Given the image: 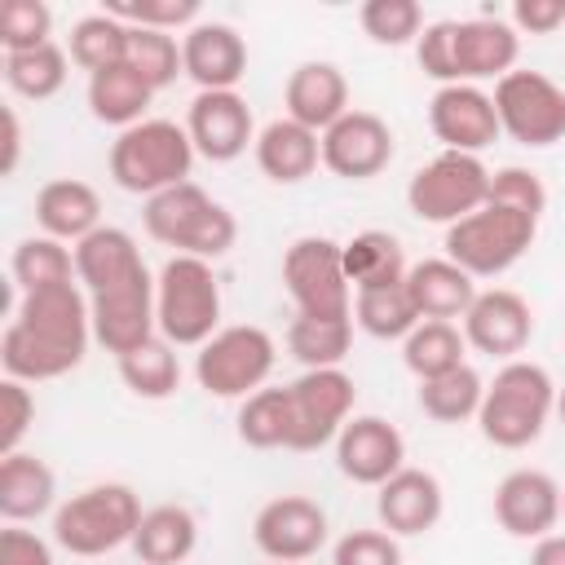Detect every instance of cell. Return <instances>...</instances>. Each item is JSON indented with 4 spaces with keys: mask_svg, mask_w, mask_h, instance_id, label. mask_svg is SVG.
Wrapping results in <instances>:
<instances>
[{
    "mask_svg": "<svg viewBox=\"0 0 565 565\" xmlns=\"http://www.w3.org/2000/svg\"><path fill=\"white\" fill-rule=\"evenodd\" d=\"M335 463L358 486H384L393 472L406 468V441L402 433L380 415H353L335 437Z\"/></svg>",
    "mask_w": 565,
    "mask_h": 565,
    "instance_id": "cell-17",
    "label": "cell"
},
{
    "mask_svg": "<svg viewBox=\"0 0 565 565\" xmlns=\"http://www.w3.org/2000/svg\"><path fill=\"white\" fill-rule=\"evenodd\" d=\"M252 539H256V547L269 561L300 565V561L322 552V543H327V512L309 494H278V499H269L256 512Z\"/></svg>",
    "mask_w": 565,
    "mask_h": 565,
    "instance_id": "cell-14",
    "label": "cell"
},
{
    "mask_svg": "<svg viewBox=\"0 0 565 565\" xmlns=\"http://www.w3.org/2000/svg\"><path fill=\"white\" fill-rule=\"evenodd\" d=\"M494 110H499V128L530 146V150H543V146H556L565 141V88L543 75V71H508L499 84H494Z\"/></svg>",
    "mask_w": 565,
    "mask_h": 565,
    "instance_id": "cell-11",
    "label": "cell"
},
{
    "mask_svg": "<svg viewBox=\"0 0 565 565\" xmlns=\"http://www.w3.org/2000/svg\"><path fill=\"white\" fill-rule=\"evenodd\" d=\"M481 397H486V380L463 362L437 380H419V411L437 424H463V419H477L481 411Z\"/></svg>",
    "mask_w": 565,
    "mask_h": 565,
    "instance_id": "cell-34",
    "label": "cell"
},
{
    "mask_svg": "<svg viewBox=\"0 0 565 565\" xmlns=\"http://www.w3.org/2000/svg\"><path fill=\"white\" fill-rule=\"evenodd\" d=\"M199 543V521L190 508L181 503H159L146 508L137 534H132V552L141 565H181Z\"/></svg>",
    "mask_w": 565,
    "mask_h": 565,
    "instance_id": "cell-30",
    "label": "cell"
},
{
    "mask_svg": "<svg viewBox=\"0 0 565 565\" xmlns=\"http://www.w3.org/2000/svg\"><path fill=\"white\" fill-rule=\"evenodd\" d=\"M154 93L168 88L181 71H185V57H181V44L177 35L168 31H141V26H128V57H124Z\"/></svg>",
    "mask_w": 565,
    "mask_h": 565,
    "instance_id": "cell-42",
    "label": "cell"
},
{
    "mask_svg": "<svg viewBox=\"0 0 565 565\" xmlns=\"http://www.w3.org/2000/svg\"><path fill=\"white\" fill-rule=\"evenodd\" d=\"M35 424V397L22 380H9L0 384V455H13L22 450V437L31 433Z\"/></svg>",
    "mask_w": 565,
    "mask_h": 565,
    "instance_id": "cell-47",
    "label": "cell"
},
{
    "mask_svg": "<svg viewBox=\"0 0 565 565\" xmlns=\"http://www.w3.org/2000/svg\"><path fill=\"white\" fill-rule=\"evenodd\" d=\"M393 159V128L371 110H349L322 132V163L344 181L380 177Z\"/></svg>",
    "mask_w": 565,
    "mask_h": 565,
    "instance_id": "cell-16",
    "label": "cell"
},
{
    "mask_svg": "<svg viewBox=\"0 0 565 565\" xmlns=\"http://www.w3.org/2000/svg\"><path fill=\"white\" fill-rule=\"evenodd\" d=\"M486 203H503V207L543 216L547 190H543L539 172H530V168H499V172L490 177V199H486Z\"/></svg>",
    "mask_w": 565,
    "mask_h": 565,
    "instance_id": "cell-46",
    "label": "cell"
},
{
    "mask_svg": "<svg viewBox=\"0 0 565 565\" xmlns=\"http://www.w3.org/2000/svg\"><path fill=\"white\" fill-rule=\"evenodd\" d=\"M93 340V313H88V291L79 282L26 291L13 322L0 335V362L9 380L40 384L75 371L88 353Z\"/></svg>",
    "mask_w": 565,
    "mask_h": 565,
    "instance_id": "cell-1",
    "label": "cell"
},
{
    "mask_svg": "<svg viewBox=\"0 0 565 565\" xmlns=\"http://www.w3.org/2000/svg\"><path fill=\"white\" fill-rule=\"evenodd\" d=\"M278 362L274 335L265 327L238 322V327H221L194 358V380L203 393L212 397H252L269 371Z\"/></svg>",
    "mask_w": 565,
    "mask_h": 565,
    "instance_id": "cell-9",
    "label": "cell"
},
{
    "mask_svg": "<svg viewBox=\"0 0 565 565\" xmlns=\"http://www.w3.org/2000/svg\"><path fill=\"white\" fill-rule=\"evenodd\" d=\"M18 154H22V124H18L13 106H4V159H0V177H13Z\"/></svg>",
    "mask_w": 565,
    "mask_h": 565,
    "instance_id": "cell-52",
    "label": "cell"
},
{
    "mask_svg": "<svg viewBox=\"0 0 565 565\" xmlns=\"http://www.w3.org/2000/svg\"><path fill=\"white\" fill-rule=\"evenodd\" d=\"M494 521L512 539H543L561 521V486L543 468H516L494 486Z\"/></svg>",
    "mask_w": 565,
    "mask_h": 565,
    "instance_id": "cell-18",
    "label": "cell"
},
{
    "mask_svg": "<svg viewBox=\"0 0 565 565\" xmlns=\"http://www.w3.org/2000/svg\"><path fill=\"white\" fill-rule=\"evenodd\" d=\"M88 313H93V340L124 358L132 353L137 344L154 340L159 335V313H154V278L150 269L106 287V291H93L88 296Z\"/></svg>",
    "mask_w": 565,
    "mask_h": 565,
    "instance_id": "cell-13",
    "label": "cell"
},
{
    "mask_svg": "<svg viewBox=\"0 0 565 565\" xmlns=\"http://www.w3.org/2000/svg\"><path fill=\"white\" fill-rule=\"evenodd\" d=\"M35 225L57 243H84L102 230V199L79 177H57L35 194Z\"/></svg>",
    "mask_w": 565,
    "mask_h": 565,
    "instance_id": "cell-26",
    "label": "cell"
},
{
    "mask_svg": "<svg viewBox=\"0 0 565 565\" xmlns=\"http://www.w3.org/2000/svg\"><path fill=\"white\" fill-rule=\"evenodd\" d=\"M13 282L26 291H44V287H62V282H79L75 274V252H66L57 238L35 234L22 238L13 247Z\"/></svg>",
    "mask_w": 565,
    "mask_h": 565,
    "instance_id": "cell-37",
    "label": "cell"
},
{
    "mask_svg": "<svg viewBox=\"0 0 565 565\" xmlns=\"http://www.w3.org/2000/svg\"><path fill=\"white\" fill-rule=\"evenodd\" d=\"M71 252H75V274H79V282H84L88 296L93 291H106V287H115V282H124V278H132V274L146 269L137 238L128 230H119V225L93 230Z\"/></svg>",
    "mask_w": 565,
    "mask_h": 565,
    "instance_id": "cell-28",
    "label": "cell"
},
{
    "mask_svg": "<svg viewBox=\"0 0 565 565\" xmlns=\"http://www.w3.org/2000/svg\"><path fill=\"white\" fill-rule=\"evenodd\" d=\"M530 565H565V534H543V539H534Z\"/></svg>",
    "mask_w": 565,
    "mask_h": 565,
    "instance_id": "cell-53",
    "label": "cell"
},
{
    "mask_svg": "<svg viewBox=\"0 0 565 565\" xmlns=\"http://www.w3.org/2000/svg\"><path fill=\"white\" fill-rule=\"evenodd\" d=\"M428 128L446 150L459 154H481L503 128H499V110L494 97L481 93L477 84H446L433 93L428 102Z\"/></svg>",
    "mask_w": 565,
    "mask_h": 565,
    "instance_id": "cell-15",
    "label": "cell"
},
{
    "mask_svg": "<svg viewBox=\"0 0 565 565\" xmlns=\"http://www.w3.org/2000/svg\"><path fill=\"white\" fill-rule=\"evenodd\" d=\"M185 132L194 141V154L212 163H230L256 141L252 132V106L238 93H199L185 110Z\"/></svg>",
    "mask_w": 565,
    "mask_h": 565,
    "instance_id": "cell-20",
    "label": "cell"
},
{
    "mask_svg": "<svg viewBox=\"0 0 565 565\" xmlns=\"http://www.w3.org/2000/svg\"><path fill=\"white\" fill-rule=\"evenodd\" d=\"M49 31H53V9L44 0H9L4 4V18H0L4 53L40 49V44H49Z\"/></svg>",
    "mask_w": 565,
    "mask_h": 565,
    "instance_id": "cell-45",
    "label": "cell"
},
{
    "mask_svg": "<svg viewBox=\"0 0 565 565\" xmlns=\"http://www.w3.org/2000/svg\"><path fill=\"white\" fill-rule=\"evenodd\" d=\"M256 163L269 181L296 185V181L313 177V168L322 163V137L282 115L256 132Z\"/></svg>",
    "mask_w": 565,
    "mask_h": 565,
    "instance_id": "cell-27",
    "label": "cell"
},
{
    "mask_svg": "<svg viewBox=\"0 0 565 565\" xmlns=\"http://www.w3.org/2000/svg\"><path fill=\"white\" fill-rule=\"evenodd\" d=\"M561 516H565V486H561Z\"/></svg>",
    "mask_w": 565,
    "mask_h": 565,
    "instance_id": "cell-55",
    "label": "cell"
},
{
    "mask_svg": "<svg viewBox=\"0 0 565 565\" xmlns=\"http://www.w3.org/2000/svg\"><path fill=\"white\" fill-rule=\"evenodd\" d=\"M344 274L353 291H375V287H397L406 282V252L388 230H362L349 243H340Z\"/></svg>",
    "mask_w": 565,
    "mask_h": 565,
    "instance_id": "cell-31",
    "label": "cell"
},
{
    "mask_svg": "<svg viewBox=\"0 0 565 565\" xmlns=\"http://www.w3.org/2000/svg\"><path fill=\"white\" fill-rule=\"evenodd\" d=\"M181 57L199 93H234L247 75V44L230 22H194L181 35Z\"/></svg>",
    "mask_w": 565,
    "mask_h": 565,
    "instance_id": "cell-21",
    "label": "cell"
},
{
    "mask_svg": "<svg viewBox=\"0 0 565 565\" xmlns=\"http://www.w3.org/2000/svg\"><path fill=\"white\" fill-rule=\"evenodd\" d=\"M4 84L26 102L53 97L66 84V53L53 40L40 49H26V53H4Z\"/></svg>",
    "mask_w": 565,
    "mask_h": 565,
    "instance_id": "cell-40",
    "label": "cell"
},
{
    "mask_svg": "<svg viewBox=\"0 0 565 565\" xmlns=\"http://www.w3.org/2000/svg\"><path fill=\"white\" fill-rule=\"evenodd\" d=\"M291 393V441L287 450H318L340 437V428L353 419V397L358 384L340 366H318L305 371L300 380L287 384Z\"/></svg>",
    "mask_w": 565,
    "mask_h": 565,
    "instance_id": "cell-12",
    "label": "cell"
},
{
    "mask_svg": "<svg viewBox=\"0 0 565 565\" xmlns=\"http://www.w3.org/2000/svg\"><path fill=\"white\" fill-rule=\"evenodd\" d=\"M521 35L503 18H468L455 22V75L459 84L472 79H503L516 66Z\"/></svg>",
    "mask_w": 565,
    "mask_h": 565,
    "instance_id": "cell-24",
    "label": "cell"
},
{
    "mask_svg": "<svg viewBox=\"0 0 565 565\" xmlns=\"http://www.w3.org/2000/svg\"><path fill=\"white\" fill-rule=\"evenodd\" d=\"M556 415H561V424H565V388L556 393Z\"/></svg>",
    "mask_w": 565,
    "mask_h": 565,
    "instance_id": "cell-54",
    "label": "cell"
},
{
    "mask_svg": "<svg viewBox=\"0 0 565 565\" xmlns=\"http://www.w3.org/2000/svg\"><path fill=\"white\" fill-rule=\"evenodd\" d=\"M463 331L455 322H419L406 340H402V362L415 380H437L455 366H463Z\"/></svg>",
    "mask_w": 565,
    "mask_h": 565,
    "instance_id": "cell-35",
    "label": "cell"
},
{
    "mask_svg": "<svg viewBox=\"0 0 565 565\" xmlns=\"http://www.w3.org/2000/svg\"><path fill=\"white\" fill-rule=\"evenodd\" d=\"M358 22L362 31L375 40V44H388V49H402L411 40H419L424 31V9L415 0H366L358 9Z\"/></svg>",
    "mask_w": 565,
    "mask_h": 565,
    "instance_id": "cell-43",
    "label": "cell"
},
{
    "mask_svg": "<svg viewBox=\"0 0 565 565\" xmlns=\"http://www.w3.org/2000/svg\"><path fill=\"white\" fill-rule=\"evenodd\" d=\"M353 322L375 340H406L419 327V313L406 296V287H375L353 296Z\"/></svg>",
    "mask_w": 565,
    "mask_h": 565,
    "instance_id": "cell-41",
    "label": "cell"
},
{
    "mask_svg": "<svg viewBox=\"0 0 565 565\" xmlns=\"http://www.w3.org/2000/svg\"><path fill=\"white\" fill-rule=\"evenodd\" d=\"M269 565H282V561H269Z\"/></svg>",
    "mask_w": 565,
    "mask_h": 565,
    "instance_id": "cell-56",
    "label": "cell"
},
{
    "mask_svg": "<svg viewBox=\"0 0 565 565\" xmlns=\"http://www.w3.org/2000/svg\"><path fill=\"white\" fill-rule=\"evenodd\" d=\"M141 516L146 512H141V499H137L132 486L102 481V486H88V490L71 494L66 503H57L53 543L71 556H106V552L132 543Z\"/></svg>",
    "mask_w": 565,
    "mask_h": 565,
    "instance_id": "cell-5",
    "label": "cell"
},
{
    "mask_svg": "<svg viewBox=\"0 0 565 565\" xmlns=\"http://www.w3.org/2000/svg\"><path fill=\"white\" fill-rule=\"evenodd\" d=\"M194 168V141L172 119H141L124 128L110 146V177L128 194H163L172 185H185Z\"/></svg>",
    "mask_w": 565,
    "mask_h": 565,
    "instance_id": "cell-4",
    "label": "cell"
},
{
    "mask_svg": "<svg viewBox=\"0 0 565 565\" xmlns=\"http://www.w3.org/2000/svg\"><path fill=\"white\" fill-rule=\"evenodd\" d=\"M406 296L419 313V322H450V318H463L468 305L477 300V282L472 274H463L455 260L446 256H433V260H419L406 269Z\"/></svg>",
    "mask_w": 565,
    "mask_h": 565,
    "instance_id": "cell-25",
    "label": "cell"
},
{
    "mask_svg": "<svg viewBox=\"0 0 565 565\" xmlns=\"http://www.w3.org/2000/svg\"><path fill=\"white\" fill-rule=\"evenodd\" d=\"M53 494H57V477L44 459L26 450L0 455V516L9 525L44 516L53 508Z\"/></svg>",
    "mask_w": 565,
    "mask_h": 565,
    "instance_id": "cell-29",
    "label": "cell"
},
{
    "mask_svg": "<svg viewBox=\"0 0 565 565\" xmlns=\"http://www.w3.org/2000/svg\"><path fill=\"white\" fill-rule=\"evenodd\" d=\"M530 335H534V313L508 287L477 291V300L463 313V340L477 353H490V358H508L512 362L530 344Z\"/></svg>",
    "mask_w": 565,
    "mask_h": 565,
    "instance_id": "cell-19",
    "label": "cell"
},
{
    "mask_svg": "<svg viewBox=\"0 0 565 565\" xmlns=\"http://www.w3.org/2000/svg\"><path fill=\"white\" fill-rule=\"evenodd\" d=\"M415 57H419V71L428 79H437L441 88L459 84V75H455V22H428L415 40Z\"/></svg>",
    "mask_w": 565,
    "mask_h": 565,
    "instance_id": "cell-49",
    "label": "cell"
},
{
    "mask_svg": "<svg viewBox=\"0 0 565 565\" xmlns=\"http://www.w3.org/2000/svg\"><path fill=\"white\" fill-rule=\"evenodd\" d=\"M552 411H556V384H552V375L539 362L512 358L486 384L477 424H481V437L490 446L521 450V446L539 441V433L547 428Z\"/></svg>",
    "mask_w": 565,
    "mask_h": 565,
    "instance_id": "cell-2",
    "label": "cell"
},
{
    "mask_svg": "<svg viewBox=\"0 0 565 565\" xmlns=\"http://www.w3.org/2000/svg\"><path fill=\"white\" fill-rule=\"evenodd\" d=\"M0 565H53V547L22 525L0 530Z\"/></svg>",
    "mask_w": 565,
    "mask_h": 565,
    "instance_id": "cell-50",
    "label": "cell"
},
{
    "mask_svg": "<svg viewBox=\"0 0 565 565\" xmlns=\"http://www.w3.org/2000/svg\"><path fill=\"white\" fill-rule=\"evenodd\" d=\"M238 437L252 450H274L291 441V393L282 388H256L252 397H243L238 406Z\"/></svg>",
    "mask_w": 565,
    "mask_h": 565,
    "instance_id": "cell-38",
    "label": "cell"
},
{
    "mask_svg": "<svg viewBox=\"0 0 565 565\" xmlns=\"http://www.w3.org/2000/svg\"><path fill=\"white\" fill-rule=\"evenodd\" d=\"M150 97H154V88L128 62L88 75V110H93V119H102V124H110L119 132L146 119Z\"/></svg>",
    "mask_w": 565,
    "mask_h": 565,
    "instance_id": "cell-32",
    "label": "cell"
},
{
    "mask_svg": "<svg viewBox=\"0 0 565 565\" xmlns=\"http://www.w3.org/2000/svg\"><path fill=\"white\" fill-rule=\"evenodd\" d=\"M154 313H159V335L168 344L203 349L221 331V282L212 274V260L172 256L154 278Z\"/></svg>",
    "mask_w": 565,
    "mask_h": 565,
    "instance_id": "cell-6",
    "label": "cell"
},
{
    "mask_svg": "<svg viewBox=\"0 0 565 565\" xmlns=\"http://www.w3.org/2000/svg\"><path fill=\"white\" fill-rule=\"evenodd\" d=\"M534 234H539V216L503 203H486L446 230V260H455L472 278H499L530 252Z\"/></svg>",
    "mask_w": 565,
    "mask_h": 565,
    "instance_id": "cell-7",
    "label": "cell"
},
{
    "mask_svg": "<svg viewBox=\"0 0 565 565\" xmlns=\"http://www.w3.org/2000/svg\"><path fill=\"white\" fill-rule=\"evenodd\" d=\"M106 13L141 31H177L199 22V0H106Z\"/></svg>",
    "mask_w": 565,
    "mask_h": 565,
    "instance_id": "cell-44",
    "label": "cell"
},
{
    "mask_svg": "<svg viewBox=\"0 0 565 565\" xmlns=\"http://www.w3.org/2000/svg\"><path fill=\"white\" fill-rule=\"evenodd\" d=\"M282 102H287V119L313 128L318 137L344 119L353 106H349V79L340 66L331 62H300L291 75H287V88H282Z\"/></svg>",
    "mask_w": 565,
    "mask_h": 565,
    "instance_id": "cell-23",
    "label": "cell"
},
{
    "mask_svg": "<svg viewBox=\"0 0 565 565\" xmlns=\"http://www.w3.org/2000/svg\"><path fill=\"white\" fill-rule=\"evenodd\" d=\"M331 565H402V547L388 530H349L331 547Z\"/></svg>",
    "mask_w": 565,
    "mask_h": 565,
    "instance_id": "cell-48",
    "label": "cell"
},
{
    "mask_svg": "<svg viewBox=\"0 0 565 565\" xmlns=\"http://www.w3.org/2000/svg\"><path fill=\"white\" fill-rule=\"evenodd\" d=\"M141 225L154 243L177 247V256H199V260H216L234 247L238 238V221L225 203H216L203 185L185 181L172 185L154 199H146Z\"/></svg>",
    "mask_w": 565,
    "mask_h": 565,
    "instance_id": "cell-3",
    "label": "cell"
},
{
    "mask_svg": "<svg viewBox=\"0 0 565 565\" xmlns=\"http://www.w3.org/2000/svg\"><path fill=\"white\" fill-rule=\"evenodd\" d=\"M128 57V26L119 18H110L106 9L102 13H88L71 26V62L88 75L106 71V66H119Z\"/></svg>",
    "mask_w": 565,
    "mask_h": 565,
    "instance_id": "cell-39",
    "label": "cell"
},
{
    "mask_svg": "<svg viewBox=\"0 0 565 565\" xmlns=\"http://www.w3.org/2000/svg\"><path fill=\"white\" fill-rule=\"evenodd\" d=\"M490 168L481 163V154H459V150H441L437 159H428L411 185H406V203L419 221L433 225H455L463 216H472L477 207H486L490 199Z\"/></svg>",
    "mask_w": 565,
    "mask_h": 565,
    "instance_id": "cell-8",
    "label": "cell"
},
{
    "mask_svg": "<svg viewBox=\"0 0 565 565\" xmlns=\"http://www.w3.org/2000/svg\"><path fill=\"white\" fill-rule=\"evenodd\" d=\"M512 26L516 35H552L556 26H565V0H516L512 4Z\"/></svg>",
    "mask_w": 565,
    "mask_h": 565,
    "instance_id": "cell-51",
    "label": "cell"
},
{
    "mask_svg": "<svg viewBox=\"0 0 565 565\" xmlns=\"http://www.w3.org/2000/svg\"><path fill=\"white\" fill-rule=\"evenodd\" d=\"M282 282L305 318H353V287L335 238L305 234L282 256Z\"/></svg>",
    "mask_w": 565,
    "mask_h": 565,
    "instance_id": "cell-10",
    "label": "cell"
},
{
    "mask_svg": "<svg viewBox=\"0 0 565 565\" xmlns=\"http://www.w3.org/2000/svg\"><path fill=\"white\" fill-rule=\"evenodd\" d=\"M353 344V318H305L296 313V322L287 327V349L296 362H305V371L318 366H340L349 358Z\"/></svg>",
    "mask_w": 565,
    "mask_h": 565,
    "instance_id": "cell-36",
    "label": "cell"
},
{
    "mask_svg": "<svg viewBox=\"0 0 565 565\" xmlns=\"http://www.w3.org/2000/svg\"><path fill=\"white\" fill-rule=\"evenodd\" d=\"M441 508H446V494H441V481L424 468H402L393 472L380 494H375V512H380V525L393 534V539H411V534H428L437 521H441Z\"/></svg>",
    "mask_w": 565,
    "mask_h": 565,
    "instance_id": "cell-22",
    "label": "cell"
},
{
    "mask_svg": "<svg viewBox=\"0 0 565 565\" xmlns=\"http://www.w3.org/2000/svg\"><path fill=\"white\" fill-rule=\"evenodd\" d=\"M119 380H124L137 397H146V402H163V397H172L177 384H181L177 344H168L163 335L137 344L132 353L119 358Z\"/></svg>",
    "mask_w": 565,
    "mask_h": 565,
    "instance_id": "cell-33",
    "label": "cell"
}]
</instances>
